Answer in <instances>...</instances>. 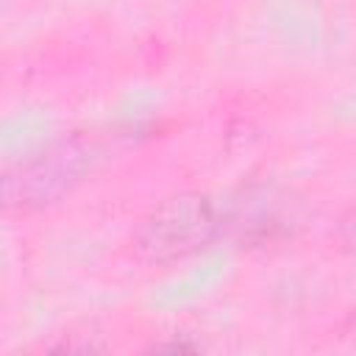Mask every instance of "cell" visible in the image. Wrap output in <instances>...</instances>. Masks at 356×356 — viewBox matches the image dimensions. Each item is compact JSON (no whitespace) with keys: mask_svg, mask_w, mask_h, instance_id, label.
<instances>
[{"mask_svg":"<svg viewBox=\"0 0 356 356\" xmlns=\"http://www.w3.org/2000/svg\"><path fill=\"white\" fill-rule=\"evenodd\" d=\"M222 214L209 195L178 192L156 203L136 225L131 250L142 264L167 267L200 256L220 234Z\"/></svg>","mask_w":356,"mask_h":356,"instance_id":"obj_1","label":"cell"},{"mask_svg":"<svg viewBox=\"0 0 356 356\" xmlns=\"http://www.w3.org/2000/svg\"><path fill=\"white\" fill-rule=\"evenodd\" d=\"M348 337H350V339L356 342V314H353V317L348 320Z\"/></svg>","mask_w":356,"mask_h":356,"instance_id":"obj_6","label":"cell"},{"mask_svg":"<svg viewBox=\"0 0 356 356\" xmlns=\"http://www.w3.org/2000/svg\"><path fill=\"white\" fill-rule=\"evenodd\" d=\"M97 145L86 136L56 139L14 161L3 178V206L17 214L42 211L72 195L97 164Z\"/></svg>","mask_w":356,"mask_h":356,"instance_id":"obj_2","label":"cell"},{"mask_svg":"<svg viewBox=\"0 0 356 356\" xmlns=\"http://www.w3.org/2000/svg\"><path fill=\"white\" fill-rule=\"evenodd\" d=\"M334 239L339 242V248L356 253V206L348 209L339 220H337V228H334Z\"/></svg>","mask_w":356,"mask_h":356,"instance_id":"obj_5","label":"cell"},{"mask_svg":"<svg viewBox=\"0 0 356 356\" xmlns=\"http://www.w3.org/2000/svg\"><path fill=\"white\" fill-rule=\"evenodd\" d=\"M50 131H53V120L42 111H22L6 120L3 125V153L11 161H19L31 153H36L39 147L50 145Z\"/></svg>","mask_w":356,"mask_h":356,"instance_id":"obj_4","label":"cell"},{"mask_svg":"<svg viewBox=\"0 0 356 356\" xmlns=\"http://www.w3.org/2000/svg\"><path fill=\"white\" fill-rule=\"evenodd\" d=\"M348 111H350V114H353V117H356V97H353V100H350V103H348Z\"/></svg>","mask_w":356,"mask_h":356,"instance_id":"obj_7","label":"cell"},{"mask_svg":"<svg viewBox=\"0 0 356 356\" xmlns=\"http://www.w3.org/2000/svg\"><path fill=\"white\" fill-rule=\"evenodd\" d=\"M228 259L225 256H203L195 267H189L186 273L164 281L159 286V292L153 295V303L159 309H178L186 306L192 300H197L200 295H206L222 275H225Z\"/></svg>","mask_w":356,"mask_h":356,"instance_id":"obj_3","label":"cell"}]
</instances>
